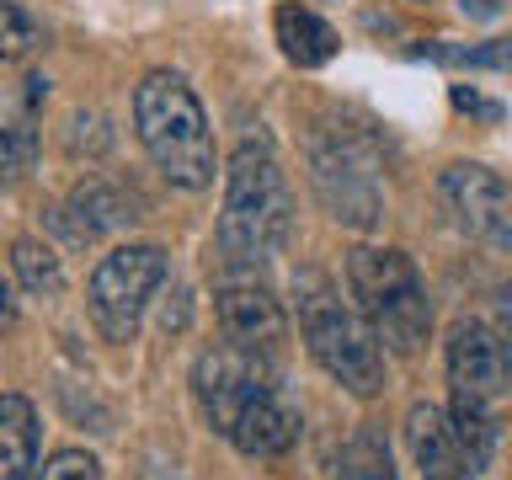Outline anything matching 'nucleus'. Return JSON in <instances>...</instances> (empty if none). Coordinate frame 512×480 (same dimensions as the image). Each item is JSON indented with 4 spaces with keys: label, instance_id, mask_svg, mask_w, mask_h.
Returning a JSON list of instances; mask_svg holds the SVG:
<instances>
[{
    "label": "nucleus",
    "instance_id": "nucleus-1",
    "mask_svg": "<svg viewBox=\"0 0 512 480\" xmlns=\"http://www.w3.org/2000/svg\"><path fill=\"white\" fill-rule=\"evenodd\" d=\"M192 390L208 416V427L224 443H235L246 459H283L299 443V406L283 395L272 358L240 352L230 342L208 347L192 368Z\"/></svg>",
    "mask_w": 512,
    "mask_h": 480
},
{
    "label": "nucleus",
    "instance_id": "nucleus-2",
    "mask_svg": "<svg viewBox=\"0 0 512 480\" xmlns=\"http://www.w3.org/2000/svg\"><path fill=\"white\" fill-rule=\"evenodd\" d=\"M288 235H294V198H288L278 155L262 134L240 139L224 171V208L214 230L219 272H262L272 256H283Z\"/></svg>",
    "mask_w": 512,
    "mask_h": 480
},
{
    "label": "nucleus",
    "instance_id": "nucleus-3",
    "mask_svg": "<svg viewBox=\"0 0 512 480\" xmlns=\"http://www.w3.org/2000/svg\"><path fill=\"white\" fill-rule=\"evenodd\" d=\"M134 134L171 187L187 192L214 187L219 155L214 134H208V112L176 70H150L134 86Z\"/></svg>",
    "mask_w": 512,
    "mask_h": 480
},
{
    "label": "nucleus",
    "instance_id": "nucleus-4",
    "mask_svg": "<svg viewBox=\"0 0 512 480\" xmlns=\"http://www.w3.org/2000/svg\"><path fill=\"white\" fill-rule=\"evenodd\" d=\"M507 384V363L502 347L486 320H459L448 331V432H454L459 454L470 459V470H486L502 443V395Z\"/></svg>",
    "mask_w": 512,
    "mask_h": 480
},
{
    "label": "nucleus",
    "instance_id": "nucleus-5",
    "mask_svg": "<svg viewBox=\"0 0 512 480\" xmlns=\"http://www.w3.org/2000/svg\"><path fill=\"white\" fill-rule=\"evenodd\" d=\"M294 315H299L310 358L326 368L347 395L368 400V395L384 390V347L374 342L368 320L342 304V294H336V283L326 272L304 267L294 278Z\"/></svg>",
    "mask_w": 512,
    "mask_h": 480
},
{
    "label": "nucleus",
    "instance_id": "nucleus-6",
    "mask_svg": "<svg viewBox=\"0 0 512 480\" xmlns=\"http://www.w3.org/2000/svg\"><path fill=\"white\" fill-rule=\"evenodd\" d=\"M347 288L358 299V315L368 320L374 342H384L400 358H411L432 331V304L416 262L395 246H358L347 251Z\"/></svg>",
    "mask_w": 512,
    "mask_h": 480
},
{
    "label": "nucleus",
    "instance_id": "nucleus-7",
    "mask_svg": "<svg viewBox=\"0 0 512 480\" xmlns=\"http://www.w3.org/2000/svg\"><path fill=\"white\" fill-rule=\"evenodd\" d=\"M310 182L331 219L352 224V230H374L384 219V187H379V150L358 128L326 123L310 139Z\"/></svg>",
    "mask_w": 512,
    "mask_h": 480
},
{
    "label": "nucleus",
    "instance_id": "nucleus-8",
    "mask_svg": "<svg viewBox=\"0 0 512 480\" xmlns=\"http://www.w3.org/2000/svg\"><path fill=\"white\" fill-rule=\"evenodd\" d=\"M166 278H171V256L160 246H144L139 240V246L107 251L86 283V310H91V326L102 331V342H112V347L134 342L139 320Z\"/></svg>",
    "mask_w": 512,
    "mask_h": 480
},
{
    "label": "nucleus",
    "instance_id": "nucleus-9",
    "mask_svg": "<svg viewBox=\"0 0 512 480\" xmlns=\"http://www.w3.org/2000/svg\"><path fill=\"white\" fill-rule=\"evenodd\" d=\"M438 198L459 235H470L491 251H512V182H502L491 166L454 160L438 176Z\"/></svg>",
    "mask_w": 512,
    "mask_h": 480
},
{
    "label": "nucleus",
    "instance_id": "nucleus-10",
    "mask_svg": "<svg viewBox=\"0 0 512 480\" xmlns=\"http://www.w3.org/2000/svg\"><path fill=\"white\" fill-rule=\"evenodd\" d=\"M214 315H219V331L230 347L256 352V358H278V347L288 336V315H283L278 294L256 272H219Z\"/></svg>",
    "mask_w": 512,
    "mask_h": 480
},
{
    "label": "nucleus",
    "instance_id": "nucleus-11",
    "mask_svg": "<svg viewBox=\"0 0 512 480\" xmlns=\"http://www.w3.org/2000/svg\"><path fill=\"white\" fill-rule=\"evenodd\" d=\"M48 96L43 75H27L16 91L0 96V192L27 182L32 160H38V107Z\"/></svg>",
    "mask_w": 512,
    "mask_h": 480
},
{
    "label": "nucleus",
    "instance_id": "nucleus-12",
    "mask_svg": "<svg viewBox=\"0 0 512 480\" xmlns=\"http://www.w3.org/2000/svg\"><path fill=\"white\" fill-rule=\"evenodd\" d=\"M128 219H139L134 198H123L112 182H80L70 198H59L54 214H48V224H54L70 246H96L102 235L123 230Z\"/></svg>",
    "mask_w": 512,
    "mask_h": 480
},
{
    "label": "nucleus",
    "instance_id": "nucleus-13",
    "mask_svg": "<svg viewBox=\"0 0 512 480\" xmlns=\"http://www.w3.org/2000/svg\"><path fill=\"white\" fill-rule=\"evenodd\" d=\"M406 443L416 454V470H422V480H475L470 459L459 454L454 432H448L443 411L438 406H411L406 416Z\"/></svg>",
    "mask_w": 512,
    "mask_h": 480
},
{
    "label": "nucleus",
    "instance_id": "nucleus-14",
    "mask_svg": "<svg viewBox=\"0 0 512 480\" xmlns=\"http://www.w3.org/2000/svg\"><path fill=\"white\" fill-rule=\"evenodd\" d=\"M272 32H278L283 59L299 64V70H320V64H331L336 48H342L336 27L320 22V16L310 6H299V0H283V6L272 11Z\"/></svg>",
    "mask_w": 512,
    "mask_h": 480
},
{
    "label": "nucleus",
    "instance_id": "nucleus-15",
    "mask_svg": "<svg viewBox=\"0 0 512 480\" xmlns=\"http://www.w3.org/2000/svg\"><path fill=\"white\" fill-rule=\"evenodd\" d=\"M38 470V411L27 395H0V480H32Z\"/></svg>",
    "mask_w": 512,
    "mask_h": 480
},
{
    "label": "nucleus",
    "instance_id": "nucleus-16",
    "mask_svg": "<svg viewBox=\"0 0 512 480\" xmlns=\"http://www.w3.org/2000/svg\"><path fill=\"white\" fill-rule=\"evenodd\" d=\"M331 480H395L390 464V443H384L379 427H358L336 454V475Z\"/></svg>",
    "mask_w": 512,
    "mask_h": 480
},
{
    "label": "nucleus",
    "instance_id": "nucleus-17",
    "mask_svg": "<svg viewBox=\"0 0 512 480\" xmlns=\"http://www.w3.org/2000/svg\"><path fill=\"white\" fill-rule=\"evenodd\" d=\"M11 267H16V278H22V288L32 299H59L64 294V267H59V256L48 251L43 240L16 235L11 240Z\"/></svg>",
    "mask_w": 512,
    "mask_h": 480
},
{
    "label": "nucleus",
    "instance_id": "nucleus-18",
    "mask_svg": "<svg viewBox=\"0 0 512 480\" xmlns=\"http://www.w3.org/2000/svg\"><path fill=\"white\" fill-rule=\"evenodd\" d=\"M38 43H43L38 16L22 11L16 0H0V70H11V64L32 59V54H38Z\"/></svg>",
    "mask_w": 512,
    "mask_h": 480
},
{
    "label": "nucleus",
    "instance_id": "nucleus-19",
    "mask_svg": "<svg viewBox=\"0 0 512 480\" xmlns=\"http://www.w3.org/2000/svg\"><path fill=\"white\" fill-rule=\"evenodd\" d=\"M416 59H438V64H480V70H507L512 43H416Z\"/></svg>",
    "mask_w": 512,
    "mask_h": 480
},
{
    "label": "nucleus",
    "instance_id": "nucleus-20",
    "mask_svg": "<svg viewBox=\"0 0 512 480\" xmlns=\"http://www.w3.org/2000/svg\"><path fill=\"white\" fill-rule=\"evenodd\" d=\"M32 480H102V464L86 448H54L43 470H32Z\"/></svg>",
    "mask_w": 512,
    "mask_h": 480
},
{
    "label": "nucleus",
    "instance_id": "nucleus-21",
    "mask_svg": "<svg viewBox=\"0 0 512 480\" xmlns=\"http://www.w3.org/2000/svg\"><path fill=\"white\" fill-rule=\"evenodd\" d=\"M491 336H496V347H502V363H507V384H512V283L496 294V326H491Z\"/></svg>",
    "mask_w": 512,
    "mask_h": 480
},
{
    "label": "nucleus",
    "instance_id": "nucleus-22",
    "mask_svg": "<svg viewBox=\"0 0 512 480\" xmlns=\"http://www.w3.org/2000/svg\"><path fill=\"white\" fill-rule=\"evenodd\" d=\"M454 107H459V112H470V118L502 123V107H496V102H486V96H480V91H470V86H454Z\"/></svg>",
    "mask_w": 512,
    "mask_h": 480
},
{
    "label": "nucleus",
    "instance_id": "nucleus-23",
    "mask_svg": "<svg viewBox=\"0 0 512 480\" xmlns=\"http://www.w3.org/2000/svg\"><path fill=\"white\" fill-rule=\"evenodd\" d=\"M16 326V299H11V283L0 278V336H6Z\"/></svg>",
    "mask_w": 512,
    "mask_h": 480
}]
</instances>
